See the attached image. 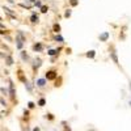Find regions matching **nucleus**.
Wrapping results in <instances>:
<instances>
[{"mask_svg":"<svg viewBox=\"0 0 131 131\" xmlns=\"http://www.w3.org/2000/svg\"><path fill=\"white\" fill-rule=\"evenodd\" d=\"M34 131H39V128H34Z\"/></svg>","mask_w":131,"mask_h":131,"instance_id":"18","label":"nucleus"},{"mask_svg":"<svg viewBox=\"0 0 131 131\" xmlns=\"http://www.w3.org/2000/svg\"><path fill=\"white\" fill-rule=\"evenodd\" d=\"M71 5H73V7L77 5V0H71Z\"/></svg>","mask_w":131,"mask_h":131,"instance_id":"11","label":"nucleus"},{"mask_svg":"<svg viewBox=\"0 0 131 131\" xmlns=\"http://www.w3.org/2000/svg\"><path fill=\"white\" fill-rule=\"evenodd\" d=\"M56 53H58V50H50L49 51V55H55Z\"/></svg>","mask_w":131,"mask_h":131,"instance_id":"9","label":"nucleus"},{"mask_svg":"<svg viewBox=\"0 0 131 131\" xmlns=\"http://www.w3.org/2000/svg\"><path fill=\"white\" fill-rule=\"evenodd\" d=\"M38 104H39V106H43V105H45V100H43V98H42V100H39Z\"/></svg>","mask_w":131,"mask_h":131,"instance_id":"12","label":"nucleus"},{"mask_svg":"<svg viewBox=\"0 0 131 131\" xmlns=\"http://www.w3.org/2000/svg\"><path fill=\"white\" fill-rule=\"evenodd\" d=\"M7 62H8V64H12V63H13V62H12V59H11V58H8V59H7Z\"/></svg>","mask_w":131,"mask_h":131,"instance_id":"15","label":"nucleus"},{"mask_svg":"<svg viewBox=\"0 0 131 131\" xmlns=\"http://www.w3.org/2000/svg\"><path fill=\"white\" fill-rule=\"evenodd\" d=\"M41 9H42V12H43V13H46V12H47V8H46V7H42Z\"/></svg>","mask_w":131,"mask_h":131,"instance_id":"14","label":"nucleus"},{"mask_svg":"<svg viewBox=\"0 0 131 131\" xmlns=\"http://www.w3.org/2000/svg\"><path fill=\"white\" fill-rule=\"evenodd\" d=\"M37 21H38V16L33 15V16H32V22H37Z\"/></svg>","mask_w":131,"mask_h":131,"instance_id":"7","label":"nucleus"},{"mask_svg":"<svg viewBox=\"0 0 131 131\" xmlns=\"http://www.w3.org/2000/svg\"><path fill=\"white\" fill-rule=\"evenodd\" d=\"M94 55H96V53H94L93 50H92V51H88V53H87V56H88V58H94Z\"/></svg>","mask_w":131,"mask_h":131,"instance_id":"5","label":"nucleus"},{"mask_svg":"<svg viewBox=\"0 0 131 131\" xmlns=\"http://www.w3.org/2000/svg\"><path fill=\"white\" fill-rule=\"evenodd\" d=\"M34 50H42V45H34Z\"/></svg>","mask_w":131,"mask_h":131,"instance_id":"8","label":"nucleus"},{"mask_svg":"<svg viewBox=\"0 0 131 131\" xmlns=\"http://www.w3.org/2000/svg\"><path fill=\"white\" fill-rule=\"evenodd\" d=\"M22 58H24V59H28V55H26L25 53H22Z\"/></svg>","mask_w":131,"mask_h":131,"instance_id":"17","label":"nucleus"},{"mask_svg":"<svg viewBox=\"0 0 131 131\" xmlns=\"http://www.w3.org/2000/svg\"><path fill=\"white\" fill-rule=\"evenodd\" d=\"M36 5H37V7H42V4H41V2H37V3H36Z\"/></svg>","mask_w":131,"mask_h":131,"instance_id":"16","label":"nucleus"},{"mask_svg":"<svg viewBox=\"0 0 131 131\" xmlns=\"http://www.w3.org/2000/svg\"><path fill=\"white\" fill-rule=\"evenodd\" d=\"M110 56H111V59L114 60V63H115L117 66H119V63H118V56H117V53H115L114 50H113L111 53H110Z\"/></svg>","mask_w":131,"mask_h":131,"instance_id":"2","label":"nucleus"},{"mask_svg":"<svg viewBox=\"0 0 131 131\" xmlns=\"http://www.w3.org/2000/svg\"><path fill=\"white\" fill-rule=\"evenodd\" d=\"M107 38H109V33L105 32V33H102L101 36H100V41H106Z\"/></svg>","mask_w":131,"mask_h":131,"instance_id":"3","label":"nucleus"},{"mask_svg":"<svg viewBox=\"0 0 131 131\" xmlns=\"http://www.w3.org/2000/svg\"><path fill=\"white\" fill-rule=\"evenodd\" d=\"M56 41H59V42H63V38H62L60 36H58V37H56Z\"/></svg>","mask_w":131,"mask_h":131,"instance_id":"13","label":"nucleus"},{"mask_svg":"<svg viewBox=\"0 0 131 131\" xmlns=\"http://www.w3.org/2000/svg\"><path fill=\"white\" fill-rule=\"evenodd\" d=\"M56 76H58V73H56L55 71H49L46 73V79H47V80H55Z\"/></svg>","mask_w":131,"mask_h":131,"instance_id":"1","label":"nucleus"},{"mask_svg":"<svg viewBox=\"0 0 131 131\" xmlns=\"http://www.w3.org/2000/svg\"><path fill=\"white\" fill-rule=\"evenodd\" d=\"M37 84H38V87H45V84H46V80H45V79H39V80L37 81Z\"/></svg>","mask_w":131,"mask_h":131,"instance_id":"4","label":"nucleus"},{"mask_svg":"<svg viewBox=\"0 0 131 131\" xmlns=\"http://www.w3.org/2000/svg\"><path fill=\"white\" fill-rule=\"evenodd\" d=\"M20 38H22V34H21V33H20ZM17 46H19V47H22V42H21V41H19Z\"/></svg>","mask_w":131,"mask_h":131,"instance_id":"10","label":"nucleus"},{"mask_svg":"<svg viewBox=\"0 0 131 131\" xmlns=\"http://www.w3.org/2000/svg\"><path fill=\"white\" fill-rule=\"evenodd\" d=\"M54 30H55L56 33H59V32H60V26H59L58 24H55V25H54Z\"/></svg>","mask_w":131,"mask_h":131,"instance_id":"6","label":"nucleus"}]
</instances>
